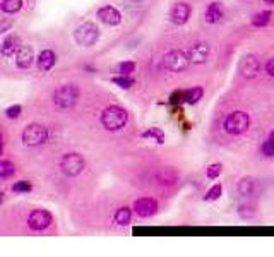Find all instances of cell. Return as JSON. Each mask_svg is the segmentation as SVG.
<instances>
[{"mask_svg": "<svg viewBox=\"0 0 274 257\" xmlns=\"http://www.w3.org/2000/svg\"><path fill=\"white\" fill-rule=\"evenodd\" d=\"M271 17H272L271 11H262V12H259L252 17V24L256 27H264L271 22Z\"/></svg>", "mask_w": 274, "mask_h": 257, "instance_id": "obj_22", "label": "cell"}, {"mask_svg": "<svg viewBox=\"0 0 274 257\" xmlns=\"http://www.w3.org/2000/svg\"><path fill=\"white\" fill-rule=\"evenodd\" d=\"M262 154L264 156H267V158H271V156H274V135H271L269 139H266L264 141V144H262Z\"/></svg>", "mask_w": 274, "mask_h": 257, "instance_id": "obj_31", "label": "cell"}, {"mask_svg": "<svg viewBox=\"0 0 274 257\" xmlns=\"http://www.w3.org/2000/svg\"><path fill=\"white\" fill-rule=\"evenodd\" d=\"M221 172H223L221 163H212V165H209L206 168V175H207V179H211V180L218 179V177L221 175Z\"/></svg>", "mask_w": 274, "mask_h": 257, "instance_id": "obj_30", "label": "cell"}, {"mask_svg": "<svg viewBox=\"0 0 274 257\" xmlns=\"http://www.w3.org/2000/svg\"><path fill=\"white\" fill-rule=\"evenodd\" d=\"M134 211L139 218H151L158 211V203L151 197H141L134 203Z\"/></svg>", "mask_w": 274, "mask_h": 257, "instance_id": "obj_11", "label": "cell"}, {"mask_svg": "<svg viewBox=\"0 0 274 257\" xmlns=\"http://www.w3.org/2000/svg\"><path fill=\"white\" fill-rule=\"evenodd\" d=\"M254 187H256V184H254V180L250 179V177H245V179H242L238 182V194L242 195V197H250V195L254 194Z\"/></svg>", "mask_w": 274, "mask_h": 257, "instance_id": "obj_19", "label": "cell"}, {"mask_svg": "<svg viewBox=\"0 0 274 257\" xmlns=\"http://www.w3.org/2000/svg\"><path fill=\"white\" fill-rule=\"evenodd\" d=\"M48 139V130L41 124H30L22 130V142L26 146H41Z\"/></svg>", "mask_w": 274, "mask_h": 257, "instance_id": "obj_6", "label": "cell"}, {"mask_svg": "<svg viewBox=\"0 0 274 257\" xmlns=\"http://www.w3.org/2000/svg\"><path fill=\"white\" fill-rule=\"evenodd\" d=\"M36 64H38V69L41 72H48L50 69H53V65L57 64V53L53 50H43L36 59Z\"/></svg>", "mask_w": 274, "mask_h": 257, "instance_id": "obj_15", "label": "cell"}, {"mask_svg": "<svg viewBox=\"0 0 274 257\" xmlns=\"http://www.w3.org/2000/svg\"><path fill=\"white\" fill-rule=\"evenodd\" d=\"M130 219H132V211H130V208H120V209H117V213H115V223L117 225H120V226H127L130 223Z\"/></svg>", "mask_w": 274, "mask_h": 257, "instance_id": "obj_20", "label": "cell"}, {"mask_svg": "<svg viewBox=\"0 0 274 257\" xmlns=\"http://www.w3.org/2000/svg\"><path fill=\"white\" fill-rule=\"evenodd\" d=\"M98 19L101 22H105L106 26H119L122 22V14L119 12V9H115L113 6H103L98 9L96 12Z\"/></svg>", "mask_w": 274, "mask_h": 257, "instance_id": "obj_12", "label": "cell"}, {"mask_svg": "<svg viewBox=\"0 0 274 257\" xmlns=\"http://www.w3.org/2000/svg\"><path fill=\"white\" fill-rule=\"evenodd\" d=\"M74 40L81 46H93L100 40V30L94 22H83L81 26L75 27L74 31Z\"/></svg>", "mask_w": 274, "mask_h": 257, "instance_id": "obj_4", "label": "cell"}, {"mask_svg": "<svg viewBox=\"0 0 274 257\" xmlns=\"http://www.w3.org/2000/svg\"><path fill=\"white\" fill-rule=\"evenodd\" d=\"M163 62L168 71L182 72L190 65V57H188V53H185V51H182V50H172L165 55Z\"/></svg>", "mask_w": 274, "mask_h": 257, "instance_id": "obj_7", "label": "cell"}, {"mask_svg": "<svg viewBox=\"0 0 274 257\" xmlns=\"http://www.w3.org/2000/svg\"><path fill=\"white\" fill-rule=\"evenodd\" d=\"M209 45L206 41H197L194 43L190 48H188V57H190V62L192 64H204L207 57H209Z\"/></svg>", "mask_w": 274, "mask_h": 257, "instance_id": "obj_13", "label": "cell"}, {"mask_svg": "<svg viewBox=\"0 0 274 257\" xmlns=\"http://www.w3.org/2000/svg\"><path fill=\"white\" fill-rule=\"evenodd\" d=\"M202 96H204V90L201 86H194L183 93V101L187 105H196V103H199L202 100Z\"/></svg>", "mask_w": 274, "mask_h": 257, "instance_id": "obj_18", "label": "cell"}, {"mask_svg": "<svg viewBox=\"0 0 274 257\" xmlns=\"http://www.w3.org/2000/svg\"><path fill=\"white\" fill-rule=\"evenodd\" d=\"M86 161L79 153H67L60 160V170L64 172V175L67 177H77L83 174Z\"/></svg>", "mask_w": 274, "mask_h": 257, "instance_id": "obj_5", "label": "cell"}, {"mask_svg": "<svg viewBox=\"0 0 274 257\" xmlns=\"http://www.w3.org/2000/svg\"><path fill=\"white\" fill-rule=\"evenodd\" d=\"M223 127H225L226 132L231 134V135L243 134L245 130H249V127H250V115L247 113V111H242V110L233 111V113H230L225 119Z\"/></svg>", "mask_w": 274, "mask_h": 257, "instance_id": "obj_3", "label": "cell"}, {"mask_svg": "<svg viewBox=\"0 0 274 257\" xmlns=\"http://www.w3.org/2000/svg\"><path fill=\"white\" fill-rule=\"evenodd\" d=\"M0 7L6 14H16L22 9V0H2Z\"/></svg>", "mask_w": 274, "mask_h": 257, "instance_id": "obj_21", "label": "cell"}, {"mask_svg": "<svg viewBox=\"0 0 274 257\" xmlns=\"http://www.w3.org/2000/svg\"><path fill=\"white\" fill-rule=\"evenodd\" d=\"M223 17H225V9L220 2H212L207 6L206 12H204L206 22H209V24H216V22H220Z\"/></svg>", "mask_w": 274, "mask_h": 257, "instance_id": "obj_17", "label": "cell"}, {"mask_svg": "<svg viewBox=\"0 0 274 257\" xmlns=\"http://www.w3.org/2000/svg\"><path fill=\"white\" fill-rule=\"evenodd\" d=\"M21 38L17 35H9L4 38L2 46H0V53L2 57H12L14 53H17L19 48H21Z\"/></svg>", "mask_w": 274, "mask_h": 257, "instance_id": "obj_14", "label": "cell"}, {"mask_svg": "<svg viewBox=\"0 0 274 257\" xmlns=\"http://www.w3.org/2000/svg\"><path fill=\"white\" fill-rule=\"evenodd\" d=\"M266 72L269 74V76H272L274 77V57H271L266 62Z\"/></svg>", "mask_w": 274, "mask_h": 257, "instance_id": "obj_33", "label": "cell"}, {"mask_svg": "<svg viewBox=\"0 0 274 257\" xmlns=\"http://www.w3.org/2000/svg\"><path fill=\"white\" fill-rule=\"evenodd\" d=\"M16 174V166H14V163H11L9 160H2L0 161V179L2 180H7L14 177Z\"/></svg>", "mask_w": 274, "mask_h": 257, "instance_id": "obj_23", "label": "cell"}, {"mask_svg": "<svg viewBox=\"0 0 274 257\" xmlns=\"http://www.w3.org/2000/svg\"><path fill=\"white\" fill-rule=\"evenodd\" d=\"M127 122H129V113L125 108H122L119 105L106 106L101 111V125L110 132H117V130L124 129Z\"/></svg>", "mask_w": 274, "mask_h": 257, "instance_id": "obj_1", "label": "cell"}, {"mask_svg": "<svg viewBox=\"0 0 274 257\" xmlns=\"http://www.w3.org/2000/svg\"><path fill=\"white\" fill-rule=\"evenodd\" d=\"M117 72L122 74V76H130V74L135 72V64L132 60H124L117 65Z\"/></svg>", "mask_w": 274, "mask_h": 257, "instance_id": "obj_27", "label": "cell"}, {"mask_svg": "<svg viewBox=\"0 0 274 257\" xmlns=\"http://www.w3.org/2000/svg\"><path fill=\"white\" fill-rule=\"evenodd\" d=\"M221 194H223V187H221V184H214V185H212L211 189L206 192L204 201H216V199L221 197Z\"/></svg>", "mask_w": 274, "mask_h": 257, "instance_id": "obj_28", "label": "cell"}, {"mask_svg": "<svg viewBox=\"0 0 274 257\" xmlns=\"http://www.w3.org/2000/svg\"><path fill=\"white\" fill-rule=\"evenodd\" d=\"M35 62V51L31 46H21L16 53V65L19 69H30Z\"/></svg>", "mask_w": 274, "mask_h": 257, "instance_id": "obj_16", "label": "cell"}, {"mask_svg": "<svg viewBox=\"0 0 274 257\" xmlns=\"http://www.w3.org/2000/svg\"><path fill=\"white\" fill-rule=\"evenodd\" d=\"M238 72L245 79L257 77V74L261 72V62H259L256 55H245L238 64Z\"/></svg>", "mask_w": 274, "mask_h": 257, "instance_id": "obj_9", "label": "cell"}, {"mask_svg": "<svg viewBox=\"0 0 274 257\" xmlns=\"http://www.w3.org/2000/svg\"><path fill=\"white\" fill-rule=\"evenodd\" d=\"M143 137L144 139H151V141H154L158 144L165 142V134L159 129H156V127H151V129L146 130V132H143Z\"/></svg>", "mask_w": 274, "mask_h": 257, "instance_id": "obj_24", "label": "cell"}, {"mask_svg": "<svg viewBox=\"0 0 274 257\" xmlns=\"http://www.w3.org/2000/svg\"><path fill=\"white\" fill-rule=\"evenodd\" d=\"M31 189H33V185H31V182H28V180H19L12 185V190L16 194H28V192H31Z\"/></svg>", "mask_w": 274, "mask_h": 257, "instance_id": "obj_29", "label": "cell"}, {"mask_svg": "<svg viewBox=\"0 0 274 257\" xmlns=\"http://www.w3.org/2000/svg\"><path fill=\"white\" fill-rule=\"evenodd\" d=\"M112 82L117 84L120 90H130V88L134 86V79H132L130 76H122V74H119V76L113 77Z\"/></svg>", "mask_w": 274, "mask_h": 257, "instance_id": "obj_25", "label": "cell"}, {"mask_svg": "<svg viewBox=\"0 0 274 257\" xmlns=\"http://www.w3.org/2000/svg\"><path fill=\"white\" fill-rule=\"evenodd\" d=\"M21 113H22V106H21V105H11V106H9V108L6 110V117H7V119H11V120L19 119V117H21Z\"/></svg>", "mask_w": 274, "mask_h": 257, "instance_id": "obj_32", "label": "cell"}, {"mask_svg": "<svg viewBox=\"0 0 274 257\" xmlns=\"http://www.w3.org/2000/svg\"><path fill=\"white\" fill-rule=\"evenodd\" d=\"M190 14H192L190 4H187V2H178V4H175L173 9L170 11V21H172L175 26H183V24H185V22L188 21Z\"/></svg>", "mask_w": 274, "mask_h": 257, "instance_id": "obj_10", "label": "cell"}, {"mask_svg": "<svg viewBox=\"0 0 274 257\" xmlns=\"http://www.w3.org/2000/svg\"><path fill=\"white\" fill-rule=\"evenodd\" d=\"M79 98V90L75 84H62L53 93V105L60 110H69L75 105Z\"/></svg>", "mask_w": 274, "mask_h": 257, "instance_id": "obj_2", "label": "cell"}, {"mask_svg": "<svg viewBox=\"0 0 274 257\" xmlns=\"http://www.w3.org/2000/svg\"><path fill=\"white\" fill-rule=\"evenodd\" d=\"M51 221H53V216H51L50 211L46 209H35L31 211V214L28 216V226L31 228L33 232H43L46 230Z\"/></svg>", "mask_w": 274, "mask_h": 257, "instance_id": "obj_8", "label": "cell"}, {"mask_svg": "<svg viewBox=\"0 0 274 257\" xmlns=\"http://www.w3.org/2000/svg\"><path fill=\"white\" fill-rule=\"evenodd\" d=\"M266 4H269V6H274V0H264Z\"/></svg>", "mask_w": 274, "mask_h": 257, "instance_id": "obj_34", "label": "cell"}, {"mask_svg": "<svg viewBox=\"0 0 274 257\" xmlns=\"http://www.w3.org/2000/svg\"><path fill=\"white\" fill-rule=\"evenodd\" d=\"M238 216L242 219H252L256 216V206L254 204H242L238 208Z\"/></svg>", "mask_w": 274, "mask_h": 257, "instance_id": "obj_26", "label": "cell"}]
</instances>
